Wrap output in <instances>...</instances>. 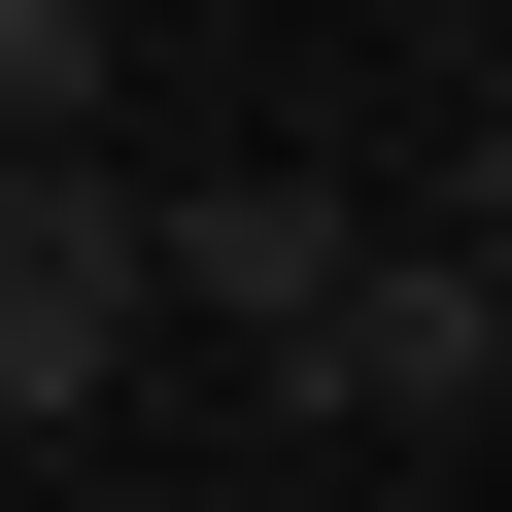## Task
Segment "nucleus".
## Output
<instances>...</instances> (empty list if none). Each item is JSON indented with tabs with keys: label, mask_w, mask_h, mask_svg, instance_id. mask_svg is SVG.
I'll return each instance as SVG.
<instances>
[{
	"label": "nucleus",
	"mask_w": 512,
	"mask_h": 512,
	"mask_svg": "<svg viewBox=\"0 0 512 512\" xmlns=\"http://www.w3.org/2000/svg\"><path fill=\"white\" fill-rule=\"evenodd\" d=\"M478 274H512V137H478Z\"/></svg>",
	"instance_id": "nucleus-5"
},
{
	"label": "nucleus",
	"mask_w": 512,
	"mask_h": 512,
	"mask_svg": "<svg viewBox=\"0 0 512 512\" xmlns=\"http://www.w3.org/2000/svg\"><path fill=\"white\" fill-rule=\"evenodd\" d=\"M103 137V0H0V171H69Z\"/></svg>",
	"instance_id": "nucleus-4"
},
{
	"label": "nucleus",
	"mask_w": 512,
	"mask_h": 512,
	"mask_svg": "<svg viewBox=\"0 0 512 512\" xmlns=\"http://www.w3.org/2000/svg\"><path fill=\"white\" fill-rule=\"evenodd\" d=\"M103 376H137V205L0 171V410H103Z\"/></svg>",
	"instance_id": "nucleus-2"
},
{
	"label": "nucleus",
	"mask_w": 512,
	"mask_h": 512,
	"mask_svg": "<svg viewBox=\"0 0 512 512\" xmlns=\"http://www.w3.org/2000/svg\"><path fill=\"white\" fill-rule=\"evenodd\" d=\"M274 410H512V274H478V239H342V308L274 342Z\"/></svg>",
	"instance_id": "nucleus-1"
},
{
	"label": "nucleus",
	"mask_w": 512,
	"mask_h": 512,
	"mask_svg": "<svg viewBox=\"0 0 512 512\" xmlns=\"http://www.w3.org/2000/svg\"><path fill=\"white\" fill-rule=\"evenodd\" d=\"M342 239H376L342 171H205V205L137 239V274H171V308H239V342H308V308H342Z\"/></svg>",
	"instance_id": "nucleus-3"
}]
</instances>
